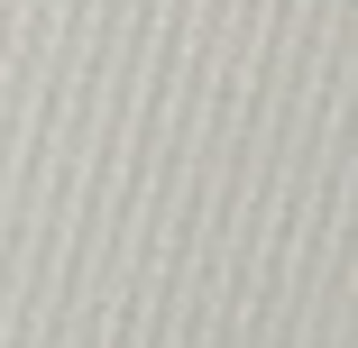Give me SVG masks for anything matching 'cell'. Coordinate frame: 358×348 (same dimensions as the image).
<instances>
[]
</instances>
